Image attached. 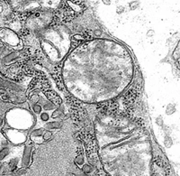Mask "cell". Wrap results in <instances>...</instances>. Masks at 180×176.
<instances>
[{
	"instance_id": "cell-1",
	"label": "cell",
	"mask_w": 180,
	"mask_h": 176,
	"mask_svg": "<svg viewBox=\"0 0 180 176\" xmlns=\"http://www.w3.org/2000/svg\"><path fill=\"white\" fill-rule=\"evenodd\" d=\"M17 56H18V54H17V53H15V52H14V53H11V54H9L5 55V57H3V59H2V62H3V63H7V62H10L11 60H14V59L16 58Z\"/></svg>"
},
{
	"instance_id": "cell-2",
	"label": "cell",
	"mask_w": 180,
	"mask_h": 176,
	"mask_svg": "<svg viewBox=\"0 0 180 176\" xmlns=\"http://www.w3.org/2000/svg\"><path fill=\"white\" fill-rule=\"evenodd\" d=\"M61 126V123L60 122H52V123H49L45 125V127L47 129H52V128H60Z\"/></svg>"
},
{
	"instance_id": "cell-3",
	"label": "cell",
	"mask_w": 180,
	"mask_h": 176,
	"mask_svg": "<svg viewBox=\"0 0 180 176\" xmlns=\"http://www.w3.org/2000/svg\"><path fill=\"white\" fill-rule=\"evenodd\" d=\"M9 154V149L7 148V147H5V148H3L1 151H0V161L1 160H3L7 155Z\"/></svg>"
},
{
	"instance_id": "cell-4",
	"label": "cell",
	"mask_w": 180,
	"mask_h": 176,
	"mask_svg": "<svg viewBox=\"0 0 180 176\" xmlns=\"http://www.w3.org/2000/svg\"><path fill=\"white\" fill-rule=\"evenodd\" d=\"M29 155H30V148L27 147L26 150L24 151V165H27L28 160H29Z\"/></svg>"
},
{
	"instance_id": "cell-5",
	"label": "cell",
	"mask_w": 180,
	"mask_h": 176,
	"mask_svg": "<svg viewBox=\"0 0 180 176\" xmlns=\"http://www.w3.org/2000/svg\"><path fill=\"white\" fill-rule=\"evenodd\" d=\"M43 129H38V130H35L33 133V135H34V136H39V135H43Z\"/></svg>"
},
{
	"instance_id": "cell-6",
	"label": "cell",
	"mask_w": 180,
	"mask_h": 176,
	"mask_svg": "<svg viewBox=\"0 0 180 176\" xmlns=\"http://www.w3.org/2000/svg\"><path fill=\"white\" fill-rule=\"evenodd\" d=\"M33 110H34V112H36V113H40L41 110H42V107L39 106V105H35V106L33 107Z\"/></svg>"
},
{
	"instance_id": "cell-7",
	"label": "cell",
	"mask_w": 180,
	"mask_h": 176,
	"mask_svg": "<svg viewBox=\"0 0 180 176\" xmlns=\"http://www.w3.org/2000/svg\"><path fill=\"white\" fill-rule=\"evenodd\" d=\"M51 136H52V132H50V131H47L43 135L44 139H49V138H51Z\"/></svg>"
},
{
	"instance_id": "cell-8",
	"label": "cell",
	"mask_w": 180,
	"mask_h": 176,
	"mask_svg": "<svg viewBox=\"0 0 180 176\" xmlns=\"http://www.w3.org/2000/svg\"><path fill=\"white\" fill-rule=\"evenodd\" d=\"M42 119L43 120V121H47L48 120V118H49V117H48V114H46V113H43L42 114Z\"/></svg>"
},
{
	"instance_id": "cell-9",
	"label": "cell",
	"mask_w": 180,
	"mask_h": 176,
	"mask_svg": "<svg viewBox=\"0 0 180 176\" xmlns=\"http://www.w3.org/2000/svg\"><path fill=\"white\" fill-rule=\"evenodd\" d=\"M82 158H83V156H82V155L77 156V164H79V165H81V164H82Z\"/></svg>"
},
{
	"instance_id": "cell-10",
	"label": "cell",
	"mask_w": 180,
	"mask_h": 176,
	"mask_svg": "<svg viewBox=\"0 0 180 176\" xmlns=\"http://www.w3.org/2000/svg\"><path fill=\"white\" fill-rule=\"evenodd\" d=\"M2 125H3V119L0 117V126H2Z\"/></svg>"
},
{
	"instance_id": "cell-11",
	"label": "cell",
	"mask_w": 180,
	"mask_h": 176,
	"mask_svg": "<svg viewBox=\"0 0 180 176\" xmlns=\"http://www.w3.org/2000/svg\"><path fill=\"white\" fill-rule=\"evenodd\" d=\"M1 167H2V165L0 164V169H1Z\"/></svg>"
},
{
	"instance_id": "cell-12",
	"label": "cell",
	"mask_w": 180,
	"mask_h": 176,
	"mask_svg": "<svg viewBox=\"0 0 180 176\" xmlns=\"http://www.w3.org/2000/svg\"><path fill=\"white\" fill-rule=\"evenodd\" d=\"M1 49H2V48H1V47H0V50H1ZM0 52H1V51H0Z\"/></svg>"
}]
</instances>
